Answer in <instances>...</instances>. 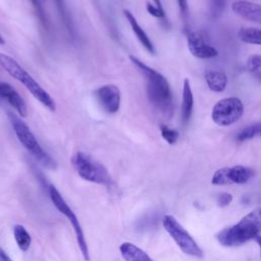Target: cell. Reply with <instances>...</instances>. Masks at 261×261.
<instances>
[{"label":"cell","instance_id":"6da1fadb","mask_svg":"<svg viewBox=\"0 0 261 261\" xmlns=\"http://www.w3.org/2000/svg\"><path fill=\"white\" fill-rule=\"evenodd\" d=\"M129 60L146 79L147 96L150 103L164 116L170 118L173 114L174 104L172 92L165 76L134 55H129Z\"/></svg>","mask_w":261,"mask_h":261},{"label":"cell","instance_id":"7a4b0ae2","mask_svg":"<svg viewBox=\"0 0 261 261\" xmlns=\"http://www.w3.org/2000/svg\"><path fill=\"white\" fill-rule=\"evenodd\" d=\"M260 230L261 206L249 212L238 223L220 230L216 239L224 247H238L255 239Z\"/></svg>","mask_w":261,"mask_h":261},{"label":"cell","instance_id":"3957f363","mask_svg":"<svg viewBox=\"0 0 261 261\" xmlns=\"http://www.w3.org/2000/svg\"><path fill=\"white\" fill-rule=\"evenodd\" d=\"M7 116L17 140L25 148V150L29 151L32 156L44 167L53 170L56 169V161L42 148L29 125L12 111H8Z\"/></svg>","mask_w":261,"mask_h":261},{"label":"cell","instance_id":"277c9868","mask_svg":"<svg viewBox=\"0 0 261 261\" xmlns=\"http://www.w3.org/2000/svg\"><path fill=\"white\" fill-rule=\"evenodd\" d=\"M0 65L10 76L20 82L42 105L47 107L50 111H55L56 106L52 97L17 63L16 60L6 54L0 53Z\"/></svg>","mask_w":261,"mask_h":261},{"label":"cell","instance_id":"5b68a950","mask_svg":"<svg viewBox=\"0 0 261 261\" xmlns=\"http://www.w3.org/2000/svg\"><path fill=\"white\" fill-rule=\"evenodd\" d=\"M71 164L77 174L87 181L105 186L111 182V177L104 165L82 151L72 156Z\"/></svg>","mask_w":261,"mask_h":261},{"label":"cell","instance_id":"8992f818","mask_svg":"<svg viewBox=\"0 0 261 261\" xmlns=\"http://www.w3.org/2000/svg\"><path fill=\"white\" fill-rule=\"evenodd\" d=\"M162 224L164 229L184 253L196 258H202L204 256L203 250L199 247L193 237L175 219V217L169 214L164 215L162 218Z\"/></svg>","mask_w":261,"mask_h":261},{"label":"cell","instance_id":"52a82bcc","mask_svg":"<svg viewBox=\"0 0 261 261\" xmlns=\"http://www.w3.org/2000/svg\"><path fill=\"white\" fill-rule=\"evenodd\" d=\"M49 195H50V199H51L53 205L55 206V208L61 214H63L67 218V220L70 222V224L72 225V228L75 233L77 246L82 252V255H83L85 261H90V254H89L87 241H86V238L84 234L83 227H82L76 215L74 214L72 209L67 205V203L65 202V200L63 199V197L61 196L59 191L53 185H51L49 187Z\"/></svg>","mask_w":261,"mask_h":261},{"label":"cell","instance_id":"ba28073f","mask_svg":"<svg viewBox=\"0 0 261 261\" xmlns=\"http://www.w3.org/2000/svg\"><path fill=\"white\" fill-rule=\"evenodd\" d=\"M244 112L242 101L237 97H229L219 100L213 107L212 120L220 125L227 126L237 122Z\"/></svg>","mask_w":261,"mask_h":261},{"label":"cell","instance_id":"9c48e42d","mask_svg":"<svg viewBox=\"0 0 261 261\" xmlns=\"http://www.w3.org/2000/svg\"><path fill=\"white\" fill-rule=\"evenodd\" d=\"M253 175L254 170L243 165L223 167L214 172L211 182L215 186H223L230 184L242 185L249 181Z\"/></svg>","mask_w":261,"mask_h":261},{"label":"cell","instance_id":"30bf717a","mask_svg":"<svg viewBox=\"0 0 261 261\" xmlns=\"http://www.w3.org/2000/svg\"><path fill=\"white\" fill-rule=\"evenodd\" d=\"M93 95L100 108L107 114H115L120 108L121 95L115 85H103L97 88Z\"/></svg>","mask_w":261,"mask_h":261},{"label":"cell","instance_id":"8fae6325","mask_svg":"<svg viewBox=\"0 0 261 261\" xmlns=\"http://www.w3.org/2000/svg\"><path fill=\"white\" fill-rule=\"evenodd\" d=\"M187 44L190 52L195 57H198L201 59L213 58L218 54V51L207 42L206 38H204L202 34L197 32L188 34Z\"/></svg>","mask_w":261,"mask_h":261},{"label":"cell","instance_id":"7c38bea8","mask_svg":"<svg viewBox=\"0 0 261 261\" xmlns=\"http://www.w3.org/2000/svg\"><path fill=\"white\" fill-rule=\"evenodd\" d=\"M0 98L11 105L17 111L20 117L28 116V107L24 100L10 84L0 82Z\"/></svg>","mask_w":261,"mask_h":261},{"label":"cell","instance_id":"4fadbf2b","mask_svg":"<svg viewBox=\"0 0 261 261\" xmlns=\"http://www.w3.org/2000/svg\"><path fill=\"white\" fill-rule=\"evenodd\" d=\"M231 9L236 14L247 20L261 23V4L239 0L232 3Z\"/></svg>","mask_w":261,"mask_h":261},{"label":"cell","instance_id":"5bb4252c","mask_svg":"<svg viewBox=\"0 0 261 261\" xmlns=\"http://www.w3.org/2000/svg\"><path fill=\"white\" fill-rule=\"evenodd\" d=\"M123 15L126 18V20L128 21L130 28H132V31L134 32V34L136 35V37L140 41V43L143 45V47L150 54H155V47H154L152 41L150 40V38L146 34V32L142 29V27L139 24V22L137 21L136 17L134 16V14L129 10L124 9L123 10Z\"/></svg>","mask_w":261,"mask_h":261},{"label":"cell","instance_id":"9a60e30c","mask_svg":"<svg viewBox=\"0 0 261 261\" xmlns=\"http://www.w3.org/2000/svg\"><path fill=\"white\" fill-rule=\"evenodd\" d=\"M119 252L124 261H154L144 250L130 242L122 243Z\"/></svg>","mask_w":261,"mask_h":261},{"label":"cell","instance_id":"2e32d148","mask_svg":"<svg viewBox=\"0 0 261 261\" xmlns=\"http://www.w3.org/2000/svg\"><path fill=\"white\" fill-rule=\"evenodd\" d=\"M193 106H194L193 92L191 89L190 81L186 79L184 81V86H182V102H181V121L184 125H186L191 118V115L193 112Z\"/></svg>","mask_w":261,"mask_h":261},{"label":"cell","instance_id":"e0dca14e","mask_svg":"<svg viewBox=\"0 0 261 261\" xmlns=\"http://www.w3.org/2000/svg\"><path fill=\"white\" fill-rule=\"evenodd\" d=\"M205 80L209 89L213 92L220 93L224 91L227 84V77L224 72L219 70H207L205 72Z\"/></svg>","mask_w":261,"mask_h":261},{"label":"cell","instance_id":"ac0fdd59","mask_svg":"<svg viewBox=\"0 0 261 261\" xmlns=\"http://www.w3.org/2000/svg\"><path fill=\"white\" fill-rule=\"evenodd\" d=\"M13 236L14 240L17 244V247L20 251L25 252L29 250L32 244V238L25 227L21 224H16L13 227Z\"/></svg>","mask_w":261,"mask_h":261},{"label":"cell","instance_id":"d6986e66","mask_svg":"<svg viewBox=\"0 0 261 261\" xmlns=\"http://www.w3.org/2000/svg\"><path fill=\"white\" fill-rule=\"evenodd\" d=\"M238 36L241 41L253 44V45H261V30L257 28H241Z\"/></svg>","mask_w":261,"mask_h":261},{"label":"cell","instance_id":"ffe728a7","mask_svg":"<svg viewBox=\"0 0 261 261\" xmlns=\"http://www.w3.org/2000/svg\"><path fill=\"white\" fill-rule=\"evenodd\" d=\"M55 4H56V8L58 10L59 16L62 20L63 25L65 27V29L68 31V33L72 36V38L74 37V29H73V24H72V20L70 17L69 12L67 11L66 5L64 3V0H54Z\"/></svg>","mask_w":261,"mask_h":261},{"label":"cell","instance_id":"44dd1931","mask_svg":"<svg viewBox=\"0 0 261 261\" xmlns=\"http://www.w3.org/2000/svg\"><path fill=\"white\" fill-rule=\"evenodd\" d=\"M257 137H261V122H256L244 127L238 135L236 140L238 142H245Z\"/></svg>","mask_w":261,"mask_h":261},{"label":"cell","instance_id":"7402d4cb","mask_svg":"<svg viewBox=\"0 0 261 261\" xmlns=\"http://www.w3.org/2000/svg\"><path fill=\"white\" fill-rule=\"evenodd\" d=\"M160 132H161V136L162 138L169 144V145H173L177 142L179 134L177 130L169 128L168 126L161 124L160 125Z\"/></svg>","mask_w":261,"mask_h":261},{"label":"cell","instance_id":"603a6c76","mask_svg":"<svg viewBox=\"0 0 261 261\" xmlns=\"http://www.w3.org/2000/svg\"><path fill=\"white\" fill-rule=\"evenodd\" d=\"M31 2H32V4H33V6H34V9H35V11H36V14H37L38 18L40 19L41 23H42L45 28H47L48 21H47L46 13H45V11H44V8H43V6H42L40 0H31Z\"/></svg>","mask_w":261,"mask_h":261},{"label":"cell","instance_id":"cb8c5ba5","mask_svg":"<svg viewBox=\"0 0 261 261\" xmlns=\"http://www.w3.org/2000/svg\"><path fill=\"white\" fill-rule=\"evenodd\" d=\"M247 67L250 71H256L261 68V55L254 54L248 58Z\"/></svg>","mask_w":261,"mask_h":261},{"label":"cell","instance_id":"d4e9b609","mask_svg":"<svg viewBox=\"0 0 261 261\" xmlns=\"http://www.w3.org/2000/svg\"><path fill=\"white\" fill-rule=\"evenodd\" d=\"M225 7V0H211V13L214 17L219 16Z\"/></svg>","mask_w":261,"mask_h":261},{"label":"cell","instance_id":"484cf974","mask_svg":"<svg viewBox=\"0 0 261 261\" xmlns=\"http://www.w3.org/2000/svg\"><path fill=\"white\" fill-rule=\"evenodd\" d=\"M217 204L220 207H225L227 205H229L232 201V196L229 193H220L217 196Z\"/></svg>","mask_w":261,"mask_h":261},{"label":"cell","instance_id":"4316f807","mask_svg":"<svg viewBox=\"0 0 261 261\" xmlns=\"http://www.w3.org/2000/svg\"><path fill=\"white\" fill-rule=\"evenodd\" d=\"M147 11L154 17H157V18H163L165 16V13H164V10H161L159 9L156 5L154 4H151V3H147Z\"/></svg>","mask_w":261,"mask_h":261},{"label":"cell","instance_id":"83f0119b","mask_svg":"<svg viewBox=\"0 0 261 261\" xmlns=\"http://www.w3.org/2000/svg\"><path fill=\"white\" fill-rule=\"evenodd\" d=\"M177 3H178V7H179L181 15L184 17H186L187 13H188V1L187 0H177Z\"/></svg>","mask_w":261,"mask_h":261},{"label":"cell","instance_id":"f1b7e54d","mask_svg":"<svg viewBox=\"0 0 261 261\" xmlns=\"http://www.w3.org/2000/svg\"><path fill=\"white\" fill-rule=\"evenodd\" d=\"M0 261H12V259L6 254V252L0 247Z\"/></svg>","mask_w":261,"mask_h":261},{"label":"cell","instance_id":"f546056e","mask_svg":"<svg viewBox=\"0 0 261 261\" xmlns=\"http://www.w3.org/2000/svg\"><path fill=\"white\" fill-rule=\"evenodd\" d=\"M153 2H154V4L159 8V9H161V10H164L163 9V7H162V3H161V0H153Z\"/></svg>","mask_w":261,"mask_h":261},{"label":"cell","instance_id":"4dcf8cb0","mask_svg":"<svg viewBox=\"0 0 261 261\" xmlns=\"http://www.w3.org/2000/svg\"><path fill=\"white\" fill-rule=\"evenodd\" d=\"M254 240H255L256 243L258 244V246H259V248H260V252H261V234H258Z\"/></svg>","mask_w":261,"mask_h":261},{"label":"cell","instance_id":"1f68e13d","mask_svg":"<svg viewBox=\"0 0 261 261\" xmlns=\"http://www.w3.org/2000/svg\"><path fill=\"white\" fill-rule=\"evenodd\" d=\"M5 43V41L3 40V38L1 37V35H0V45H3Z\"/></svg>","mask_w":261,"mask_h":261}]
</instances>
